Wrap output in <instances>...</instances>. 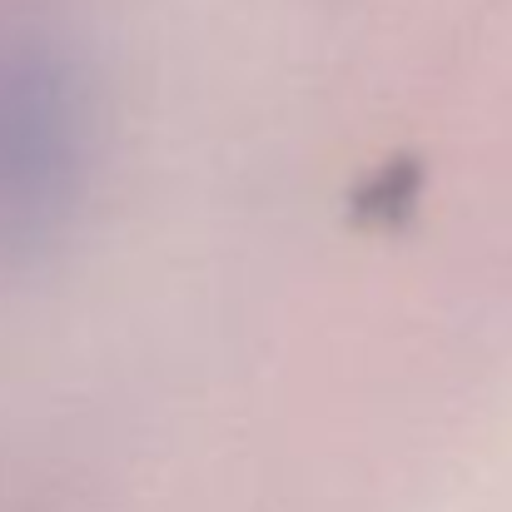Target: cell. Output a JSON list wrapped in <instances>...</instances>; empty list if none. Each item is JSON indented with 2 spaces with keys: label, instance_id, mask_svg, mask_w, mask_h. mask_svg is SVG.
Listing matches in <instances>:
<instances>
[{
  "label": "cell",
  "instance_id": "1",
  "mask_svg": "<svg viewBox=\"0 0 512 512\" xmlns=\"http://www.w3.org/2000/svg\"><path fill=\"white\" fill-rule=\"evenodd\" d=\"M95 95L65 40L0 25V274L45 259L90 194Z\"/></svg>",
  "mask_w": 512,
  "mask_h": 512
}]
</instances>
